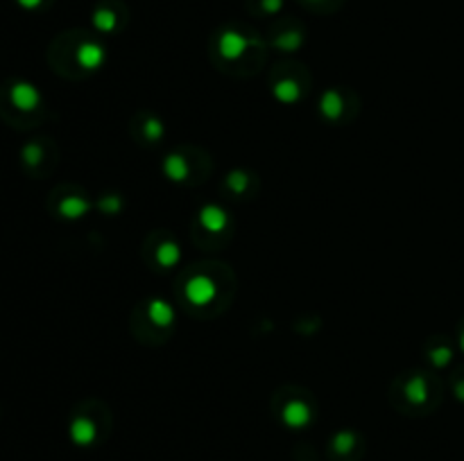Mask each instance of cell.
Instances as JSON below:
<instances>
[{
	"label": "cell",
	"instance_id": "cell-1",
	"mask_svg": "<svg viewBox=\"0 0 464 461\" xmlns=\"http://www.w3.org/2000/svg\"><path fill=\"white\" fill-rule=\"evenodd\" d=\"M97 437L95 423L89 418H75L70 425V439L75 445H91Z\"/></svg>",
	"mask_w": 464,
	"mask_h": 461
},
{
	"label": "cell",
	"instance_id": "cell-4",
	"mask_svg": "<svg viewBox=\"0 0 464 461\" xmlns=\"http://www.w3.org/2000/svg\"><path fill=\"white\" fill-rule=\"evenodd\" d=\"M353 443H356L353 434H351V432H342V434H338V437H335L333 448H335L338 452H349L351 448H353Z\"/></svg>",
	"mask_w": 464,
	"mask_h": 461
},
{
	"label": "cell",
	"instance_id": "cell-5",
	"mask_svg": "<svg viewBox=\"0 0 464 461\" xmlns=\"http://www.w3.org/2000/svg\"><path fill=\"white\" fill-rule=\"evenodd\" d=\"M18 3H21L23 7H30V9H32V7H36V5H39L41 0H18Z\"/></svg>",
	"mask_w": 464,
	"mask_h": 461
},
{
	"label": "cell",
	"instance_id": "cell-2",
	"mask_svg": "<svg viewBox=\"0 0 464 461\" xmlns=\"http://www.w3.org/2000/svg\"><path fill=\"white\" fill-rule=\"evenodd\" d=\"M11 102H14L18 109H34L36 104H39V93H36V89L32 84H14L11 86Z\"/></svg>",
	"mask_w": 464,
	"mask_h": 461
},
{
	"label": "cell",
	"instance_id": "cell-3",
	"mask_svg": "<svg viewBox=\"0 0 464 461\" xmlns=\"http://www.w3.org/2000/svg\"><path fill=\"white\" fill-rule=\"evenodd\" d=\"M311 414H308V409L303 407V405H290L286 407V414H284V421H286V425L290 428H303L308 423Z\"/></svg>",
	"mask_w": 464,
	"mask_h": 461
}]
</instances>
